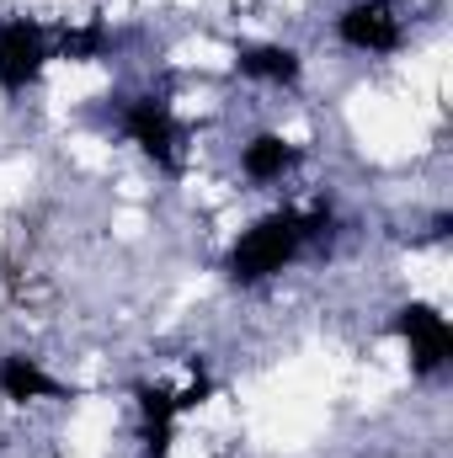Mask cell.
<instances>
[{"label": "cell", "mask_w": 453, "mask_h": 458, "mask_svg": "<svg viewBox=\"0 0 453 458\" xmlns=\"http://www.w3.org/2000/svg\"><path fill=\"white\" fill-rule=\"evenodd\" d=\"M235 70H240L245 81H267V86H299V81H304V59H299V48H288V43L240 48V54H235Z\"/></svg>", "instance_id": "cell-9"}, {"label": "cell", "mask_w": 453, "mask_h": 458, "mask_svg": "<svg viewBox=\"0 0 453 458\" xmlns=\"http://www.w3.org/2000/svg\"><path fill=\"white\" fill-rule=\"evenodd\" d=\"M123 133H128V144H139L144 160H155L160 171H176L182 123H176L166 97H128L123 102Z\"/></svg>", "instance_id": "cell-4"}, {"label": "cell", "mask_w": 453, "mask_h": 458, "mask_svg": "<svg viewBox=\"0 0 453 458\" xmlns=\"http://www.w3.org/2000/svg\"><path fill=\"white\" fill-rule=\"evenodd\" d=\"M107 43H113L107 21H102V16H91V21H81V27H64V38H59V48H54V59H64V64H97V59L107 54Z\"/></svg>", "instance_id": "cell-10"}, {"label": "cell", "mask_w": 453, "mask_h": 458, "mask_svg": "<svg viewBox=\"0 0 453 458\" xmlns=\"http://www.w3.org/2000/svg\"><path fill=\"white\" fill-rule=\"evenodd\" d=\"M299 160H304V149H299L294 139H283V133H256V139L240 149V176L256 182V187H267V182H283Z\"/></svg>", "instance_id": "cell-8"}, {"label": "cell", "mask_w": 453, "mask_h": 458, "mask_svg": "<svg viewBox=\"0 0 453 458\" xmlns=\"http://www.w3.org/2000/svg\"><path fill=\"white\" fill-rule=\"evenodd\" d=\"M331 234V208H278V214H261L251 229L235 234V245L225 250V277L235 288H256L267 277H278L310 240H326Z\"/></svg>", "instance_id": "cell-1"}, {"label": "cell", "mask_w": 453, "mask_h": 458, "mask_svg": "<svg viewBox=\"0 0 453 458\" xmlns=\"http://www.w3.org/2000/svg\"><path fill=\"white\" fill-rule=\"evenodd\" d=\"M48 59H54V48H48L43 21H32V16H5L0 21V91L5 97L32 91L43 81Z\"/></svg>", "instance_id": "cell-3"}, {"label": "cell", "mask_w": 453, "mask_h": 458, "mask_svg": "<svg viewBox=\"0 0 453 458\" xmlns=\"http://www.w3.org/2000/svg\"><path fill=\"white\" fill-rule=\"evenodd\" d=\"M389 331L411 346V373L416 378H432V373H443L453 362V326L438 304H422V299L400 304L395 320H389Z\"/></svg>", "instance_id": "cell-2"}, {"label": "cell", "mask_w": 453, "mask_h": 458, "mask_svg": "<svg viewBox=\"0 0 453 458\" xmlns=\"http://www.w3.org/2000/svg\"><path fill=\"white\" fill-rule=\"evenodd\" d=\"M133 400H139V416H144V458H171L176 427H182L176 389H166V384H133Z\"/></svg>", "instance_id": "cell-7"}, {"label": "cell", "mask_w": 453, "mask_h": 458, "mask_svg": "<svg viewBox=\"0 0 453 458\" xmlns=\"http://www.w3.org/2000/svg\"><path fill=\"white\" fill-rule=\"evenodd\" d=\"M337 38L352 54H395L406 43V21L395 0H352L337 16Z\"/></svg>", "instance_id": "cell-5"}, {"label": "cell", "mask_w": 453, "mask_h": 458, "mask_svg": "<svg viewBox=\"0 0 453 458\" xmlns=\"http://www.w3.org/2000/svg\"><path fill=\"white\" fill-rule=\"evenodd\" d=\"M0 400H11V405L81 400V389H75V384H59L38 357H27V352H5V357H0Z\"/></svg>", "instance_id": "cell-6"}]
</instances>
